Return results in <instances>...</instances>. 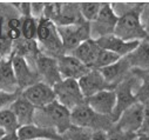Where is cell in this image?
<instances>
[{"label":"cell","mask_w":149,"mask_h":140,"mask_svg":"<svg viewBox=\"0 0 149 140\" xmlns=\"http://www.w3.org/2000/svg\"><path fill=\"white\" fill-rule=\"evenodd\" d=\"M0 128L5 130L7 133H14L19 130L17 119L10 108L0 111Z\"/></svg>","instance_id":"cell-27"},{"label":"cell","mask_w":149,"mask_h":140,"mask_svg":"<svg viewBox=\"0 0 149 140\" xmlns=\"http://www.w3.org/2000/svg\"><path fill=\"white\" fill-rule=\"evenodd\" d=\"M3 59H4V58H3V57H1V55H0V61H1V60H3Z\"/></svg>","instance_id":"cell-40"},{"label":"cell","mask_w":149,"mask_h":140,"mask_svg":"<svg viewBox=\"0 0 149 140\" xmlns=\"http://www.w3.org/2000/svg\"><path fill=\"white\" fill-rule=\"evenodd\" d=\"M99 71L101 72V74L106 79V81L115 88V86L119 83H121L123 79H126L130 74L132 67H130L128 60L126 59V57H123L115 64L107 66L102 69H99Z\"/></svg>","instance_id":"cell-19"},{"label":"cell","mask_w":149,"mask_h":140,"mask_svg":"<svg viewBox=\"0 0 149 140\" xmlns=\"http://www.w3.org/2000/svg\"><path fill=\"white\" fill-rule=\"evenodd\" d=\"M96 43L102 50L113 52L120 55L121 58H123V57H127L129 53H132L136 48L140 41H125L118 38L115 34H111V36H107L97 39Z\"/></svg>","instance_id":"cell-16"},{"label":"cell","mask_w":149,"mask_h":140,"mask_svg":"<svg viewBox=\"0 0 149 140\" xmlns=\"http://www.w3.org/2000/svg\"><path fill=\"white\" fill-rule=\"evenodd\" d=\"M34 67L39 74L40 81H42L52 87L62 80L60 71H59L58 59H55V58H52V57L40 53L34 61Z\"/></svg>","instance_id":"cell-11"},{"label":"cell","mask_w":149,"mask_h":140,"mask_svg":"<svg viewBox=\"0 0 149 140\" xmlns=\"http://www.w3.org/2000/svg\"><path fill=\"white\" fill-rule=\"evenodd\" d=\"M6 134H7V132H6L5 130H3V128H0V140H1V139H3V138H4L5 135H6Z\"/></svg>","instance_id":"cell-38"},{"label":"cell","mask_w":149,"mask_h":140,"mask_svg":"<svg viewBox=\"0 0 149 140\" xmlns=\"http://www.w3.org/2000/svg\"><path fill=\"white\" fill-rule=\"evenodd\" d=\"M119 17L114 12L110 3H103L97 18L91 22V39L97 40L100 38L111 36L115 32Z\"/></svg>","instance_id":"cell-8"},{"label":"cell","mask_w":149,"mask_h":140,"mask_svg":"<svg viewBox=\"0 0 149 140\" xmlns=\"http://www.w3.org/2000/svg\"><path fill=\"white\" fill-rule=\"evenodd\" d=\"M21 92H15V93H10V92H4L0 91V111L10 108L11 105L19 98Z\"/></svg>","instance_id":"cell-31"},{"label":"cell","mask_w":149,"mask_h":140,"mask_svg":"<svg viewBox=\"0 0 149 140\" xmlns=\"http://www.w3.org/2000/svg\"><path fill=\"white\" fill-rule=\"evenodd\" d=\"M106 133H107V140H136L139 138V134L125 132L115 126H113Z\"/></svg>","instance_id":"cell-30"},{"label":"cell","mask_w":149,"mask_h":140,"mask_svg":"<svg viewBox=\"0 0 149 140\" xmlns=\"http://www.w3.org/2000/svg\"><path fill=\"white\" fill-rule=\"evenodd\" d=\"M58 32L66 54H70L80 44L91 39V25L87 21L67 26H58Z\"/></svg>","instance_id":"cell-7"},{"label":"cell","mask_w":149,"mask_h":140,"mask_svg":"<svg viewBox=\"0 0 149 140\" xmlns=\"http://www.w3.org/2000/svg\"><path fill=\"white\" fill-rule=\"evenodd\" d=\"M143 113L144 106L140 102H136L121 113L114 126L125 132L139 134L143 124Z\"/></svg>","instance_id":"cell-12"},{"label":"cell","mask_w":149,"mask_h":140,"mask_svg":"<svg viewBox=\"0 0 149 140\" xmlns=\"http://www.w3.org/2000/svg\"><path fill=\"white\" fill-rule=\"evenodd\" d=\"M149 138L148 136H146V135H139V138L136 139V140H148Z\"/></svg>","instance_id":"cell-39"},{"label":"cell","mask_w":149,"mask_h":140,"mask_svg":"<svg viewBox=\"0 0 149 140\" xmlns=\"http://www.w3.org/2000/svg\"><path fill=\"white\" fill-rule=\"evenodd\" d=\"M10 110L14 114L19 128L24 126L34 125V116L36 112V107H34L28 100H26L21 95V93L19 98L11 105Z\"/></svg>","instance_id":"cell-18"},{"label":"cell","mask_w":149,"mask_h":140,"mask_svg":"<svg viewBox=\"0 0 149 140\" xmlns=\"http://www.w3.org/2000/svg\"><path fill=\"white\" fill-rule=\"evenodd\" d=\"M86 104L97 114L111 117L116 107V94L114 90H104L86 99Z\"/></svg>","instance_id":"cell-13"},{"label":"cell","mask_w":149,"mask_h":140,"mask_svg":"<svg viewBox=\"0 0 149 140\" xmlns=\"http://www.w3.org/2000/svg\"><path fill=\"white\" fill-rule=\"evenodd\" d=\"M140 20H141V25H142L143 29L149 36V3H144L143 8L140 14Z\"/></svg>","instance_id":"cell-34"},{"label":"cell","mask_w":149,"mask_h":140,"mask_svg":"<svg viewBox=\"0 0 149 140\" xmlns=\"http://www.w3.org/2000/svg\"><path fill=\"white\" fill-rule=\"evenodd\" d=\"M38 24L39 20L34 19L33 17L22 18L21 21V38L25 40H35L38 34Z\"/></svg>","instance_id":"cell-26"},{"label":"cell","mask_w":149,"mask_h":140,"mask_svg":"<svg viewBox=\"0 0 149 140\" xmlns=\"http://www.w3.org/2000/svg\"><path fill=\"white\" fill-rule=\"evenodd\" d=\"M58 65L62 79L79 80L91 71V68H88L72 54H63L58 59Z\"/></svg>","instance_id":"cell-15"},{"label":"cell","mask_w":149,"mask_h":140,"mask_svg":"<svg viewBox=\"0 0 149 140\" xmlns=\"http://www.w3.org/2000/svg\"><path fill=\"white\" fill-rule=\"evenodd\" d=\"M36 43L42 54L59 59L65 53L61 38L58 32V26L48 19L41 18L38 24Z\"/></svg>","instance_id":"cell-3"},{"label":"cell","mask_w":149,"mask_h":140,"mask_svg":"<svg viewBox=\"0 0 149 140\" xmlns=\"http://www.w3.org/2000/svg\"><path fill=\"white\" fill-rule=\"evenodd\" d=\"M100 51H101V47L97 45L96 40L88 39V40L84 41L82 44H80L70 54L75 57L78 60H80L88 68L93 69L95 60H96Z\"/></svg>","instance_id":"cell-20"},{"label":"cell","mask_w":149,"mask_h":140,"mask_svg":"<svg viewBox=\"0 0 149 140\" xmlns=\"http://www.w3.org/2000/svg\"><path fill=\"white\" fill-rule=\"evenodd\" d=\"M148 140H149V139H148Z\"/></svg>","instance_id":"cell-41"},{"label":"cell","mask_w":149,"mask_h":140,"mask_svg":"<svg viewBox=\"0 0 149 140\" xmlns=\"http://www.w3.org/2000/svg\"><path fill=\"white\" fill-rule=\"evenodd\" d=\"M0 91L10 93L21 92L15 80L11 57L5 58L0 61Z\"/></svg>","instance_id":"cell-23"},{"label":"cell","mask_w":149,"mask_h":140,"mask_svg":"<svg viewBox=\"0 0 149 140\" xmlns=\"http://www.w3.org/2000/svg\"><path fill=\"white\" fill-rule=\"evenodd\" d=\"M93 140H107V133L104 131L93 132Z\"/></svg>","instance_id":"cell-36"},{"label":"cell","mask_w":149,"mask_h":140,"mask_svg":"<svg viewBox=\"0 0 149 140\" xmlns=\"http://www.w3.org/2000/svg\"><path fill=\"white\" fill-rule=\"evenodd\" d=\"M139 84H140V79L134 73L130 72V74L126 79H123L121 83H119L115 86L114 91L116 94V107L113 113L114 123H116V120L119 119V117L125 110H127L132 105L137 102L135 91Z\"/></svg>","instance_id":"cell-6"},{"label":"cell","mask_w":149,"mask_h":140,"mask_svg":"<svg viewBox=\"0 0 149 140\" xmlns=\"http://www.w3.org/2000/svg\"><path fill=\"white\" fill-rule=\"evenodd\" d=\"M139 135H146L149 138V105H146L144 106L143 124H142V127H141Z\"/></svg>","instance_id":"cell-35"},{"label":"cell","mask_w":149,"mask_h":140,"mask_svg":"<svg viewBox=\"0 0 149 140\" xmlns=\"http://www.w3.org/2000/svg\"><path fill=\"white\" fill-rule=\"evenodd\" d=\"M114 120L111 117H106L94 112L85 102L72 111V125L95 131H109L114 126Z\"/></svg>","instance_id":"cell-4"},{"label":"cell","mask_w":149,"mask_h":140,"mask_svg":"<svg viewBox=\"0 0 149 140\" xmlns=\"http://www.w3.org/2000/svg\"><path fill=\"white\" fill-rule=\"evenodd\" d=\"M34 125L54 128L60 135L72 126V112L56 100L44 108H36Z\"/></svg>","instance_id":"cell-2"},{"label":"cell","mask_w":149,"mask_h":140,"mask_svg":"<svg viewBox=\"0 0 149 140\" xmlns=\"http://www.w3.org/2000/svg\"><path fill=\"white\" fill-rule=\"evenodd\" d=\"M44 11H45V3H31V15L40 20L44 18Z\"/></svg>","instance_id":"cell-33"},{"label":"cell","mask_w":149,"mask_h":140,"mask_svg":"<svg viewBox=\"0 0 149 140\" xmlns=\"http://www.w3.org/2000/svg\"><path fill=\"white\" fill-rule=\"evenodd\" d=\"M53 90L55 93L56 101L66 108H68L70 112L86 102V98L84 97L80 90L78 80L62 79L55 86H53Z\"/></svg>","instance_id":"cell-5"},{"label":"cell","mask_w":149,"mask_h":140,"mask_svg":"<svg viewBox=\"0 0 149 140\" xmlns=\"http://www.w3.org/2000/svg\"><path fill=\"white\" fill-rule=\"evenodd\" d=\"M102 5L103 3H95V1H84V3H79V6H80V12H81V15L84 18L85 21L87 22H93L101 8H102Z\"/></svg>","instance_id":"cell-25"},{"label":"cell","mask_w":149,"mask_h":140,"mask_svg":"<svg viewBox=\"0 0 149 140\" xmlns=\"http://www.w3.org/2000/svg\"><path fill=\"white\" fill-rule=\"evenodd\" d=\"M78 83L86 99L104 90H114L113 86L106 81L99 69H91L88 73L78 80Z\"/></svg>","instance_id":"cell-14"},{"label":"cell","mask_w":149,"mask_h":140,"mask_svg":"<svg viewBox=\"0 0 149 140\" xmlns=\"http://www.w3.org/2000/svg\"><path fill=\"white\" fill-rule=\"evenodd\" d=\"M17 133L19 140H66L54 128L36 125L20 127Z\"/></svg>","instance_id":"cell-17"},{"label":"cell","mask_w":149,"mask_h":140,"mask_svg":"<svg viewBox=\"0 0 149 140\" xmlns=\"http://www.w3.org/2000/svg\"><path fill=\"white\" fill-rule=\"evenodd\" d=\"M126 59L128 60L132 69L149 71V38L140 41L136 48L129 53Z\"/></svg>","instance_id":"cell-21"},{"label":"cell","mask_w":149,"mask_h":140,"mask_svg":"<svg viewBox=\"0 0 149 140\" xmlns=\"http://www.w3.org/2000/svg\"><path fill=\"white\" fill-rule=\"evenodd\" d=\"M132 73H134L140 79V84L135 91L137 102L142 104L143 106L149 105V71L132 69Z\"/></svg>","instance_id":"cell-24"},{"label":"cell","mask_w":149,"mask_h":140,"mask_svg":"<svg viewBox=\"0 0 149 140\" xmlns=\"http://www.w3.org/2000/svg\"><path fill=\"white\" fill-rule=\"evenodd\" d=\"M13 54V41L5 36H0V55L4 59Z\"/></svg>","instance_id":"cell-32"},{"label":"cell","mask_w":149,"mask_h":140,"mask_svg":"<svg viewBox=\"0 0 149 140\" xmlns=\"http://www.w3.org/2000/svg\"><path fill=\"white\" fill-rule=\"evenodd\" d=\"M62 136L66 140H93V131L72 125Z\"/></svg>","instance_id":"cell-28"},{"label":"cell","mask_w":149,"mask_h":140,"mask_svg":"<svg viewBox=\"0 0 149 140\" xmlns=\"http://www.w3.org/2000/svg\"><path fill=\"white\" fill-rule=\"evenodd\" d=\"M21 95L36 108H44L56 100L53 87L42 81L25 88L21 91Z\"/></svg>","instance_id":"cell-10"},{"label":"cell","mask_w":149,"mask_h":140,"mask_svg":"<svg viewBox=\"0 0 149 140\" xmlns=\"http://www.w3.org/2000/svg\"><path fill=\"white\" fill-rule=\"evenodd\" d=\"M121 59L120 55L113 53V52H109V51H106V50H102L99 52V55L95 60V64H94V67L93 69H102L107 66H110L115 64L116 61H119Z\"/></svg>","instance_id":"cell-29"},{"label":"cell","mask_w":149,"mask_h":140,"mask_svg":"<svg viewBox=\"0 0 149 140\" xmlns=\"http://www.w3.org/2000/svg\"><path fill=\"white\" fill-rule=\"evenodd\" d=\"M144 3H134L133 7L119 17L114 34L125 41H142L149 38L143 29L140 14Z\"/></svg>","instance_id":"cell-1"},{"label":"cell","mask_w":149,"mask_h":140,"mask_svg":"<svg viewBox=\"0 0 149 140\" xmlns=\"http://www.w3.org/2000/svg\"><path fill=\"white\" fill-rule=\"evenodd\" d=\"M81 21L85 20L81 15L79 3H60L59 17L54 22L56 26L74 25Z\"/></svg>","instance_id":"cell-22"},{"label":"cell","mask_w":149,"mask_h":140,"mask_svg":"<svg viewBox=\"0 0 149 140\" xmlns=\"http://www.w3.org/2000/svg\"><path fill=\"white\" fill-rule=\"evenodd\" d=\"M1 140H19V136H18V133L14 132V133H7Z\"/></svg>","instance_id":"cell-37"},{"label":"cell","mask_w":149,"mask_h":140,"mask_svg":"<svg viewBox=\"0 0 149 140\" xmlns=\"http://www.w3.org/2000/svg\"><path fill=\"white\" fill-rule=\"evenodd\" d=\"M11 58H12L13 72L20 91H24L25 88L40 81L39 74L36 72L35 67H33L26 58L17 54H12Z\"/></svg>","instance_id":"cell-9"}]
</instances>
